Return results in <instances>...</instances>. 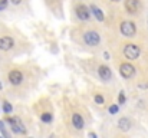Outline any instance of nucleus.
Instances as JSON below:
<instances>
[{
	"label": "nucleus",
	"instance_id": "6e6552de",
	"mask_svg": "<svg viewBox=\"0 0 148 138\" xmlns=\"http://www.w3.org/2000/svg\"><path fill=\"white\" fill-rule=\"evenodd\" d=\"M98 73H99V78L102 79V81H111V78H112V72H111V69L106 66V65H101L98 68Z\"/></svg>",
	"mask_w": 148,
	"mask_h": 138
},
{
	"label": "nucleus",
	"instance_id": "4be33fe9",
	"mask_svg": "<svg viewBox=\"0 0 148 138\" xmlns=\"http://www.w3.org/2000/svg\"><path fill=\"white\" fill-rule=\"evenodd\" d=\"M0 88H1V85H0Z\"/></svg>",
	"mask_w": 148,
	"mask_h": 138
},
{
	"label": "nucleus",
	"instance_id": "ddd939ff",
	"mask_svg": "<svg viewBox=\"0 0 148 138\" xmlns=\"http://www.w3.org/2000/svg\"><path fill=\"white\" fill-rule=\"evenodd\" d=\"M89 9H91V12L95 14L97 20H99V22H103V19H105V17H103V13H102V10L99 9L98 6H95V4H91V7H89Z\"/></svg>",
	"mask_w": 148,
	"mask_h": 138
},
{
	"label": "nucleus",
	"instance_id": "39448f33",
	"mask_svg": "<svg viewBox=\"0 0 148 138\" xmlns=\"http://www.w3.org/2000/svg\"><path fill=\"white\" fill-rule=\"evenodd\" d=\"M119 73H121L122 78L130 79V78H132V76L135 75V68H134L130 62L121 63V66H119Z\"/></svg>",
	"mask_w": 148,
	"mask_h": 138
},
{
	"label": "nucleus",
	"instance_id": "6ab92c4d",
	"mask_svg": "<svg viewBox=\"0 0 148 138\" xmlns=\"http://www.w3.org/2000/svg\"><path fill=\"white\" fill-rule=\"evenodd\" d=\"M125 102V95H124V92H121L119 93V104H124Z\"/></svg>",
	"mask_w": 148,
	"mask_h": 138
},
{
	"label": "nucleus",
	"instance_id": "7ed1b4c3",
	"mask_svg": "<svg viewBox=\"0 0 148 138\" xmlns=\"http://www.w3.org/2000/svg\"><path fill=\"white\" fill-rule=\"evenodd\" d=\"M7 122L10 124L12 130H13L16 134H26V133H27V131H26V127H25V124L22 122L20 118H17V117H10V118H7Z\"/></svg>",
	"mask_w": 148,
	"mask_h": 138
},
{
	"label": "nucleus",
	"instance_id": "dca6fc26",
	"mask_svg": "<svg viewBox=\"0 0 148 138\" xmlns=\"http://www.w3.org/2000/svg\"><path fill=\"white\" fill-rule=\"evenodd\" d=\"M94 99H95V102H97L98 105H102V104L105 102V99H103V96H102V95H95V98H94Z\"/></svg>",
	"mask_w": 148,
	"mask_h": 138
},
{
	"label": "nucleus",
	"instance_id": "f3484780",
	"mask_svg": "<svg viewBox=\"0 0 148 138\" xmlns=\"http://www.w3.org/2000/svg\"><path fill=\"white\" fill-rule=\"evenodd\" d=\"M109 112H111V114H115V112H118V105H112V106L109 108Z\"/></svg>",
	"mask_w": 148,
	"mask_h": 138
},
{
	"label": "nucleus",
	"instance_id": "9d476101",
	"mask_svg": "<svg viewBox=\"0 0 148 138\" xmlns=\"http://www.w3.org/2000/svg\"><path fill=\"white\" fill-rule=\"evenodd\" d=\"M13 46H14V41L10 36L0 38V50H10Z\"/></svg>",
	"mask_w": 148,
	"mask_h": 138
},
{
	"label": "nucleus",
	"instance_id": "20e7f679",
	"mask_svg": "<svg viewBox=\"0 0 148 138\" xmlns=\"http://www.w3.org/2000/svg\"><path fill=\"white\" fill-rule=\"evenodd\" d=\"M84 41H85L86 45L97 46V45H99V42H101V36H99L98 32H95V30H88V32H85V35H84Z\"/></svg>",
	"mask_w": 148,
	"mask_h": 138
},
{
	"label": "nucleus",
	"instance_id": "aec40b11",
	"mask_svg": "<svg viewBox=\"0 0 148 138\" xmlns=\"http://www.w3.org/2000/svg\"><path fill=\"white\" fill-rule=\"evenodd\" d=\"M10 1H12V3H13V4H19V3H20V1H22V0H10Z\"/></svg>",
	"mask_w": 148,
	"mask_h": 138
},
{
	"label": "nucleus",
	"instance_id": "f03ea898",
	"mask_svg": "<svg viewBox=\"0 0 148 138\" xmlns=\"http://www.w3.org/2000/svg\"><path fill=\"white\" fill-rule=\"evenodd\" d=\"M119 29H121V33L125 38H134L135 33H137V27H135L134 22H131V20H124L121 23V27Z\"/></svg>",
	"mask_w": 148,
	"mask_h": 138
},
{
	"label": "nucleus",
	"instance_id": "2eb2a0df",
	"mask_svg": "<svg viewBox=\"0 0 148 138\" xmlns=\"http://www.w3.org/2000/svg\"><path fill=\"white\" fill-rule=\"evenodd\" d=\"M3 111H4L6 114H10V112L13 111V108H12V105H10V104H9L7 101H4V102H3Z\"/></svg>",
	"mask_w": 148,
	"mask_h": 138
},
{
	"label": "nucleus",
	"instance_id": "0eeeda50",
	"mask_svg": "<svg viewBox=\"0 0 148 138\" xmlns=\"http://www.w3.org/2000/svg\"><path fill=\"white\" fill-rule=\"evenodd\" d=\"M22 81H23V75H22L20 71L13 69V71L9 72V82H10L12 85H20Z\"/></svg>",
	"mask_w": 148,
	"mask_h": 138
},
{
	"label": "nucleus",
	"instance_id": "412c9836",
	"mask_svg": "<svg viewBox=\"0 0 148 138\" xmlns=\"http://www.w3.org/2000/svg\"><path fill=\"white\" fill-rule=\"evenodd\" d=\"M112 1H119V0H112Z\"/></svg>",
	"mask_w": 148,
	"mask_h": 138
},
{
	"label": "nucleus",
	"instance_id": "4468645a",
	"mask_svg": "<svg viewBox=\"0 0 148 138\" xmlns=\"http://www.w3.org/2000/svg\"><path fill=\"white\" fill-rule=\"evenodd\" d=\"M40 119H42L43 122L49 124L50 121H52V114H49V112H45V114H42V115H40Z\"/></svg>",
	"mask_w": 148,
	"mask_h": 138
},
{
	"label": "nucleus",
	"instance_id": "1a4fd4ad",
	"mask_svg": "<svg viewBox=\"0 0 148 138\" xmlns=\"http://www.w3.org/2000/svg\"><path fill=\"white\" fill-rule=\"evenodd\" d=\"M125 9L130 14H135L140 9V0H125Z\"/></svg>",
	"mask_w": 148,
	"mask_h": 138
},
{
	"label": "nucleus",
	"instance_id": "f8f14e48",
	"mask_svg": "<svg viewBox=\"0 0 148 138\" xmlns=\"http://www.w3.org/2000/svg\"><path fill=\"white\" fill-rule=\"evenodd\" d=\"M118 127H119V130H121V131H124V133H125V131H128V130L131 128V121H130L128 118H125V117H124V118H121V119L118 121Z\"/></svg>",
	"mask_w": 148,
	"mask_h": 138
},
{
	"label": "nucleus",
	"instance_id": "f257e3e1",
	"mask_svg": "<svg viewBox=\"0 0 148 138\" xmlns=\"http://www.w3.org/2000/svg\"><path fill=\"white\" fill-rule=\"evenodd\" d=\"M140 53H141V49L135 45V43H128V45L124 46V56H125L127 59H130V60L138 59Z\"/></svg>",
	"mask_w": 148,
	"mask_h": 138
},
{
	"label": "nucleus",
	"instance_id": "a211bd4d",
	"mask_svg": "<svg viewBox=\"0 0 148 138\" xmlns=\"http://www.w3.org/2000/svg\"><path fill=\"white\" fill-rule=\"evenodd\" d=\"M6 6H7V0H0V10L6 9Z\"/></svg>",
	"mask_w": 148,
	"mask_h": 138
},
{
	"label": "nucleus",
	"instance_id": "423d86ee",
	"mask_svg": "<svg viewBox=\"0 0 148 138\" xmlns=\"http://www.w3.org/2000/svg\"><path fill=\"white\" fill-rule=\"evenodd\" d=\"M89 10L91 9H88L85 4H78L75 7V13H76V16H78L79 20H89V17H91Z\"/></svg>",
	"mask_w": 148,
	"mask_h": 138
},
{
	"label": "nucleus",
	"instance_id": "9b49d317",
	"mask_svg": "<svg viewBox=\"0 0 148 138\" xmlns=\"http://www.w3.org/2000/svg\"><path fill=\"white\" fill-rule=\"evenodd\" d=\"M72 124L76 130H82L84 128V118L81 114H73L72 115Z\"/></svg>",
	"mask_w": 148,
	"mask_h": 138
}]
</instances>
